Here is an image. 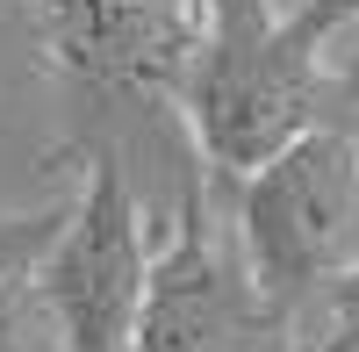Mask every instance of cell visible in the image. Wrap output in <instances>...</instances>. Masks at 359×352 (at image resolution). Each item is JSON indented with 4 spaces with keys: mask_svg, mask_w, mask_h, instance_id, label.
<instances>
[{
    "mask_svg": "<svg viewBox=\"0 0 359 352\" xmlns=\"http://www.w3.org/2000/svg\"><path fill=\"white\" fill-rule=\"evenodd\" d=\"M323 43L331 36L302 8L208 15L172 108L194 137V158L223 187L252 180L323 123H359V65H331Z\"/></svg>",
    "mask_w": 359,
    "mask_h": 352,
    "instance_id": "obj_1",
    "label": "cell"
},
{
    "mask_svg": "<svg viewBox=\"0 0 359 352\" xmlns=\"http://www.w3.org/2000/svg\"><path fill=\"white\" fill-rule=\"evenodd\" d=\"M230 8H273V0H201V22L208 15H230Z\"/></svg>",
    "mask_w": 359,
    "mask_h": 352,
    "instance_id": "obj_9",
    "label": "cell"
},
{
    "mask_svg": "<svg viewBox=\"0 0 359 352\" xmlns=\"http://www.w3.org/2000/svg\"><path fill=\"white\" fill-rule=\"evenodd\" d=\"M72 201H57V209H0V287H15L43 266V252L57 238V223H65Z\"/></svg>",
    "mask_w": 359,
    "mask_h": 352,
    "instance_id": "obj_6",
    "label": "cell"
},
{
    "mask_svg": "<svg viewBox=\"0 0 359 352\" xmlns=\"http://www.w3.org/2000/svg\"><path fill=\"white\" fill-rule=\"evenodd\" d=\"M151 230H144L137 187L115 151L86 158V180L72 194L65 223L36 266V287L50 302V324L65 352H137L144 287H151Z\"/></svg>",
    "mask_w": 359,
    "mask_h": 352,
    "instance_id": "obj_4",
    "label": "cell"
},
{
    "mask_svg": "<svg viewBox=\"0 0 359 352\" xmlns=\"http://www.w3.org/2000/svg\"><path fill=\"white\" fill-rule=\"evenodd\" d=\"M0 352H65V345H57V324H50V302H43L36 273L15 280V287H0Z\"/></svg>",
    "mask_w": 359,
    "mask_h": 352,
    "instance_id": "obj_7",
    "label": "cell"
},
{
    "mask_svg": "<svg viewBox=\"0 0 359 352\" xmlns=\"http://www.w3.org/2000/svg\"><path fill=\"white\" fill-rule=\"evenodd\" d=\"M237 245L287 324L359 266V123H323L237 180Z\"/></svg>",
    "mask_w": 359,
    "mask_h": 352,
    "instance_id": "obj_2",
    "label": "cell"
},
{
    "mask_svg": "<svg viewBox=\"0 0 359 352\" xmlns=\"http://www.w3.org/2000/svg\"><path fill=\"white\" fill-rule=\"evenodd\" d=\"M323 36H338V29H359V0H294Z\"/></svg>",
    "mask_w": 359,
    "mask_h": 352,
    "instance_id": "obj_8",
    "label": "cell"
},
{
    "mask_svg": "<svg viewBox=\"0 0 359 352\" xmlns=\"http://www.w3.org/2000/svg\"><path fill=\"white\" fill-rule=\"evenodd\" d=\"M36 50L79 94L101 101H172L201 43V0H29Z\"/></svg>",
    "mask_w": 359,
    "mask_h": 352,
    "instance_id": "obj_5",
    "label": "cell"
},
{
    "mask_svg": "<svg viewBox=\"0 0 359 352\" xmlns=\"http://www.w3.org/2000/svg\"><path fill=\"white\" fill-rule=\"evenodd\" d=\"M137 352H294V324L252 280L245 245L216 230L201 158L180 165V209L165 252L151 259Z\"/></svg>",
    "mask_w": 359,
    "mask_h": 352,
    "instance_id": "obj_3",
    "label": "cell"
}]
</instances>
